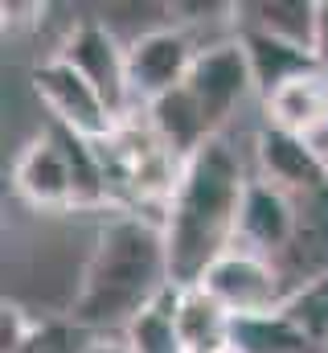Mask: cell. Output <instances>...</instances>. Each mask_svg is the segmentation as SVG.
I'll use <instances>...</instances> for the list:
<instances>
[{
    "mask_svg": "<svg viewBox=\"0 0 328 353\" xmlns=\"http://www.w3.org/2000/svg\"><path fill=\"white\" fill-rule=\"evenodd\" d=\"M12 185L17 193L41 210V214H62V210H74V181H70V165H66V152L58 144V136L45 128L21 157H17V169H12Z\"/></svg>",
    "mask_w": 328,
    "mask_h": 353,
    "instance_id": "30bf717a",
    "label": "cell"
},
{
    "mask_svg": "<svg viewBox=\"0 0 328 353\" xmlns=\"http://www.w3.org/2000/svg\"><path fill=\"white\" fill-rule=\"evenodd\" d=\"M25 353H70V350H66V333H62V329H54V325H50V329H37Z\"/></svg>",
    "mask_w": 328,
    "mask_h": 353,
    "instance_id": "44dd1931",
    "label": "cell"
},
{
    "mask_svg": "<svg viewBox=\"0 0 328 353\" xmlns=\"http://www.w3.org/2000/svg\"><path fill=\"white\" fill-rule=\"evenodd\" d=\"M176 304H181V288L168 283L161 296L140 312L132 316V325L123 329L132 353H189L181 341V325H176Z\"/></svg>",
    "mask_w": 328,
    "mask_h": 353,
    "instance_id": "2e32d148",
    "label": "cell"
},
{
    "mask_svg": "<svg viewBox=\"0 0 328 353\" xmlns=\"http://www.w3.org/2000/svg\"><path fill=\"white\" fill-rule=\"evenodd\" d=\"M176 325H181L185 350H205V345H230V325H234V316H230L201 283H193V288H181Z\"/></svg>",
    "mask_w": 328,
    "mask_h": 353,
    "instance_id": "e0dca14e",
    "label": "cell"
},
{
    "mask_svg": "<svg viewBox=\"0 0 328 353\" xmlns=\"http://www.w3.org/2000/svg\"><path fill=\"white\" fill-rule=\"evenodd\" d=\"M230 350L234 353H328L308 333H300L283 312L238 316L230 325Z\"/></svg>",
    "mask_w": 328,
    "mask_h": 353,
    "instance_id": "9a60e30c",
    "label": "cell"
},
{
    "mask_svg": "<svg viewBox=\"0 0 328 353\" xmlns=\"http://www.w3.org/2000/svg\"><path fill=\"white\" fill-rule=\"evenodd\" d=\"M238 46L246 50V62H250V74H254V90L267 99L279 87H287L291 79L316 70V54L304 50V46H291V41H279L271 33H258V29H246L238 25Z\"/></svg>",
    "mask_w": 328,
    "mask_h": 353,
    "instance_id": "7c38bea8",
    "label": "cell"
},
{
    "mask_svg": "<svg viewBox=\"0 0 328 353\" xmlns=\"http://www.w3.org/2000/svg\"><path fill=\"white\" fill-rule=\"evenodd\" d=\"M82 353H132V345H127V337H111L107 333V337H94Z\"/></svg>",
    "mask_w": 328,
    "mask_h": 353,
    "instance_id": "603a6c76",
    "label": "cell"
},
{
    "mask_svg": "<svg viewBox=\"0 0 328 353\" xmlns=\"http://www.w3.org/2000/svg\"><path fill=\"white\" fill-rule=\"evenodd\" d=\"M312 54H316V66L328 74V0H320V12H316V46H312Z\"/></svg>",
    "mask_w": 328,
    "mask_h": 353,
    "instance_id": "7402d4cb",
    "label": "cell"
},
{
    "mask_svg": "<svg viewBox=\"0 0 328 353\" xmlns=\"http://www.w3.org/2000/svg\"><path fill=\"white\" fill-rule=\"evenodd\" d=\"M201 288L238 321V316H267L279 312L287 300V288L279 279V267L254 251L230 247L218 263L201 275Z\"/></svg>",
    "mask_w": 328,
    "mask_h": 353,
    "instance_id": "277c9868",
    "label": "cell"
},
{
    "mask_svg": "<svg viewBox=\"0 0 328 353\" xmlns=\"http://www.w3.org/2000/svg\"><path fill=\"white\" fill-rule=\"evenodd\" d=\"M300 226V201L291 193H283L271 181H246V197H243V214H238V243L243 251H254L263 259H279L291 243Z\"/></svg>",
    "mask_w": 328,
    "mask_h": 353,
    "instance_id": "9c48e42d",
    "label": "cell"
},
{
    "mask_svg": "<svg viewBox=\"0 0 328 353\" xmlns=\"http://www.w3.org/2000/svg\"><path fill=\"white\" fill-rule=\"evenodd\" d=\"M316 12H320V0H254V4H234V21L238 25L271 33V37L291 41V46H304V50L316 46Z\"/></svg>",
    "mask_w": 328,
    "mask_h": 353,
    "instance_id": "4fadbf2b",
    "label": "cell"
},
{
    "mask_svg": "<svg viewBox=\"0 0 328 353\" xmlns=\"http://www.w3.org/2000/svg\"><path fill=\"white\" fill-rule=\"evenodd\" d=\"M254 152H258L263 181L279 185L296 201L328 189V157L316 140H304V136H291V132H279L267 123L254 140Z\"/></svg>",
    "mask_w": 328,
    "mask_h": 353,
    "instance_id": "ba28073f",
    "label": "cell"
},
{
    "mask_svg": "<svg viewBox=\"0 0 328 353\" xmlns=\"http://www.w3.org/2000/svg\"><path fill=\"white\" fill-rule=\"evenodd\" d=\"M185 90L189 99L201 107L205 123L214 136H222L226 119L238 111L246 94L254 90V74H250V62H246V50L234 41H214L197 54L189 79H185Z\"/></svg>",
    "mask_w": 328,
    "mask_h": 353,
    "instance_id": "5b68a950",
    "label": "cell"
},
{
    "mask_svg": "<svg viewBox=\"0 0 328 353\" xmlns=\"http://www.w3.org/2000/svg\"><path fill=\"white\" fill-rule=\"evenodd\" d=\"M144 115H148V123L156 128V136H161L181 161H189L205 140H214V132H209L201 107L189 99V90L185 87H176L172 94H164V99H156V103H148Z\"/></svg>",
    "mask_w": 328,
    "mask_h": 353,
    "instance_id": "5bb4252c",
    "label": "cell"
},
{
    "mask_svg": "<svg viewBox=\"0 0 328 353\" xmlns=\"http://www.w3.org/2000/svg\"><path fill=\"white\" fill-rule=\"evenodd\" d=\"M0 12H4V29L8 33H17V29H33L41 17H45V4H21V0H4L0 4Z\"/></svg>",
    "mask_w": 328,
    "mask_h": 353,
    "instance_id": "ffe728a7",
    "label": "cell"
},
{
    "mask_svg": "<svg viewBox=\"0 0 328 353\" xmlns=\"http://www.w3.org/2000/svg\"><path fill=\"white\" fill-rule=\"evenodd\" d=\"M263 107H267V123L271 128L320 144V136L328 128V74L316 66V70L291 79L287 87H279L275 94H267Z\"/></svg>",
    "mask_w": 328,
    "mask_h": 353,
    "instance_id": "8fae6325",
    "label": "cell"
},
{
    "mask_svg": "<svg viewBox=\"0 0 328 353\" xmlns=\"http://www.w3.org/2000/svg\"><path fill=\"white\" fill-rule=\"evenodd\" d=\"M189 353H234L230 345H205V350H189Z\"/></svg>",
    "mask_w": 328,
    "mask_h": 353,
    "instance_id": "cb8c5ba5",
    "label": "cell"
},
{
    "mask_svg": "<svg viewBox=\"0 0 328 353\" xmlns=\"http://www.w3.org/2000/svg\"><path fill=\"white\" fill-rule=\"evenodd\" d=\"M279 312H283L300 333H308L316 345L328 350V275L304 283V288H296V292L283 300Z\"/></svg>",
    "mask_w": 328,
    "mask_h": 353,
    "instance_id": "ac0fdd59",
    "label": "cell"
},
{
    "mask_svg": "<svg viewBox=\"0 0 328 353\" xmlns=\"http://www.w3.org/2000/svg\"><path fill=\"white\" fill-rule=\"evenodd\" d=\"M172 283L168 275V247L164 230L152 218H115L90 259L82 267V283L74 296V325L86 329H111V325H132L164 288Z\"/></svg>",
    "mask_w": 328,
    "mask_h": 353,
    "instance_id": "7a4b0ae2",
    "label": "cell"
},
{
    "mask_svg": "<svg viewBox=\"0 0 328 353\" xmlns=\"http://www.w3.org/2000/svg\"><path fill=\"white\" fill-rule=\"evenodd\" d=\"M33 90H37V99L50 107L54 123L79 132V136L94 140V144L111 140L115 128H119V119L107 111V103L94 94V87L82 79L66 58H58V54L45 58L41 66H33Z\"/></svg>",
    "mask_w": 328,
    "mask_h": 353,
    "instance_id": "8992f818",
    "label": "cell"
},
{
    "mask_svg": "<svg viewBox=\"0 0 328 353\" xmlns=\"http://www.w3.org/2000/svg\"><path fill=\"white\" fill-rule=\"evenodd\" d=\"M201 50H193L185 29H148L127 46V79L136 107H148L176 87H185L193 62Z\"/></svg>",
    "mask_w": 328,
    "mask_h": 353,
    "instance_id": "52a82bcc",
    "label": "cell"
},
{
    "mask_svg": "<svg viewBox=\"0 0 328 353\" xmlns=\"http://www.w3.org/2000/svg\"><path fill=\"white\" fill-rule=\"evenodd\" d=\"M320 148H325V157H328V128H325V136H320Z\"/></svg>",
    "mask_w": 328,
    "mask_h": 353,
    "instance_id": "d4e9b609",
    "label": "cell"
},
{
    "mask_svg": "<svg viewBox=\"0 0 328 353\" xmlns=\"http://www.w3.org/2000/svg\"><path fill=\"white\" fill-rule=\"evenodd\" d=\"M243 161L226 136L205 140L189 161L181 185L164 210V247L168 275L176 288L201 283V275L238 243V214L246 197Z\"/></svg>",
    "mask_w": 328,
    "mask_h": 353,
    "instance_id": "6da1fadb",
    "label": "cell"
},
{
    "mask_svg": "<svg viewBox=\"0 0 328 353\" xmlns=\"http://www.w3.org/2000/svg\"><path fill=\"white\" fill-rule=\"evenodd\" d=\"M58 58H66L82 79L94 87V94L107 103V111L115 119H127L136 107V94H132V79H127V50L115 41V33L103 25V21H79Z\"/></svg>",
    "mask_w": 328,
    "mask_h": 353,
    "instance_id": "3957f363",
    "label": "cell"
},
{
    "mask_svg": "<svg viewBox=\"0 0 328 353\" xmlns=\"http://www.w3.org/2000/svg\"><path fill=\"white\" fill-rule=\"evenodd\" d=\"M33 333H37V325L25 316V308L4 300V308H0V353H25Z\"/></svg>",
    "mask_w": 328,
    "mask_h": 353,
    "instance_id": "d6986e66",
    "label": "cell"
}]
</instances>
